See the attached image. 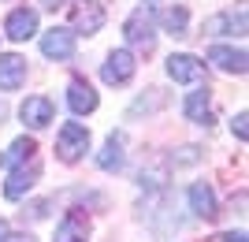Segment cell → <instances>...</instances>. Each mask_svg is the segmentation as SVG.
I'll use <instances>...</instances> for the list:
<instances>
[{"mask_svg": "<svg viewBox=\"0 0 249 242\" xmlns=\"http://www.w3.org/2000/svg\"><path fill=\"white\" fill-rule=\"evenodd\" d=\"M160 22H164V30L171 34V37H186L190 15H186V8H167L164 15H160Z\"/></svg>", "mask_w": 249, "mask_h": 242, "instance_id": "19", "label": "cell"}, {"mask_svg": "<svg viewBox=\"0 0 249 242\" xmlns=\"http://www.w3.org/2000/svg\"><path fill=\"white\" fill-rule=\"evenodd\" d=\"M246 34V11H234V15H212V19H205V34Z\"/></svg>", "mask_w": 249, "mask_h": 242, "instance_id": "17", "label": "cell"}, {"mask_svg": "<svg viewBox=\"0 0 249 242\" xmlns=\"http://www.w3.org/2000/svg\"><path fill=\"white\" fill-rule=\"evenodd\" d=\"M22 82H26V60L15 56V53L0 56V90L11 93V90H19Z\"/></svg>", "mask_w": 249, "mask_h": 242, "instance_id": "11", "label": "cell"}, {"mask_svg": "<svg viewBox=\"0 0 249 242\" xmlns=\"http://www.w3.org/2000/svg\"><path fill=\"white\" fill-rule=\"evenodd\" d=\"M4 242H37V239H34V235H26V231H22V235H11V231H8V239H4Z\"/></svg>", "mask_w": 249, "mask_h": 242, "instance_id": "23", "label": "cell"}, {"mask_svg": "<svg viewBox=\"0 0 249 242\" xmlns=\"http://www.w3.org/2000/svg\"><path fill=\"white\" fill-rule=\"evenodd\" d=\"M8 239V220H0V242Z\"/></svg>", "mask_w": 249, "mask_h": 242, "instance_id": "25", "label": "cell"}, {"mask_svg": "<svg viewBox=\"0 0 249 242\" xmlns=\"http://www.w3.org/2000/svg\"><path fill=\"white\" fill-rule=\"evenodd\" d=\"M56 153H60L63 164H74L78 157L89 153V130L82 123H63L60 134H56Z\"/></svg>", "mask_w": 249, "mask_h": 242, "instance_id": "1", "label": "cell"}, {"mask_svg": "<svg viewBox=\"0 0 249 242\" xmlns=\"http://www.w3.org/2000/svg\"><path fill=\"white\" fill-rule=\"evenodd\" d=\"M123 34H126V41H130V45H138V49H145V53H149V49L156 45V15H153V8L130 11Z\"/></svg>", "mask_w": 249, "mask_h": 242, "instance_id": "2", "label": "cell"}, {"mask_svg": "<svg viewBox=\"0 0 249 242\" xmlns=\"http://www.w3.org/2000/svg\"><path fill=\"white\" fill-rule=\"evenodd\" d=\"M167 74H171L175 82H201V78H205V63H201L197 56L175 53V56H167Z\"/></svg>", "mask_w": 249, "mask_h": 242, "instance_id": "7", "label": "cell"}, {"mask_svg": "<svg viewBox=\"0 0 249 242\" xmlns=\"http://www.w3.org/2000/svg\"><path fill=\"white\" fill-rule=\"evenodd\" d=\"M104 26L101 0H78L71 4V34H97Z\"/></svg>", "mask_w": 249, "mask_h": 242, "instance_id": "3", "label": "cell"}, {"mask_svg": "<svg viewBox=\"0 0 249 242\" xmlns=\"http://www.w3.org/2000/svg\"><path fill=\"white\" fill-rule=\"evenodd\" d=\"M190 209L197 212L201 220H216L219 216V205H216V194H212V186H208V183H194V186H190Z\"/></svg>", "mask_w": 249, "mask_h": 242, "instance_id": "12", "label": "cell"}, {"mask_svg": "<svg viewBox=\"0 0 249 242\" xmlns=\"http://www.w3.org/2000/svg\"><path fill=\"white\" fill-rule=\"evenodd\" d=\"M134 71H138L134 56L126 53V49H115V53H108V60H104L101 78H104L108 86H123V82H130V78H134Z\"/></svg>", "mask_w": 249, "mask_h": 242, "instance_id": "4", "label": "cell"}, {"mask_svg": "<svg viewBox=\"0 0 249 242\" xmlns=\"http://www.w3.org/2000/svg\"><path fill=\"white\" fill-rule=\"evenodd\" d=\"M249 116H246V112H238V116H234V123H231V130H234V134H238V142H246V138H249Z\"/></svg>", "mask_w": 249, "mask_h": 242, "instance_id": "20", "label": "cell"}, {"mask_svg": "<svg viewBox=\"0 0 249 242\" xmlns=\"http://www.w3.org/2000/svg\"><path fill=\"white\" fill-rule=\"evenodd\" d=\"M37 175H41V164L30 157V164L22 160V168H15L8 175V183H4V198H11V201H19V198H26V190L37 183Z\"/></svg>", "mask_w": 249, "mask_h": 242, "instance_id": "6", "label": "cell"}, {"mask_svg": "<svg viewBox=\"0 0 249 242\" xmlns=\"http://www.w3.org/2000/svg\"><path fill=\"white\" fill-rule=\"evenodd\" d=\"M194 160H197V149H194V146H186V149H178L175 164H194Z\"/></svg>", "mask_w": 249, "mask_h": 242, "instance_id": "21", "label": "cell"}, {"mask_svg": "<svg viewBox=\"0 0 249 242\" xmlns=\"http://www.w3.org/2000/svg\"><path fill=\"white\" fill-rule=\"evenodd\" d=\"M67 105H71L74 116H89V112H97V93H93V86L82 82V78H71V86H67Z\"/></svg>", "mask_w": 249, "mask_h": 242, "instance_id": "10", "label": "cell"}, {"mask_svg": "<svg viewBox=\"0 0 249 242\" xmlns=\"http://www.w3.org/2000/svg\"><path fill=\"white\" fill-rule=\"evenodd\" d=\"M19 116H22V123H26V127L41 130V127H49V123H52L56 108H52L49 97H26V101H22V108H19Z\"/></svg>", "mask_w": 249, "mask_h": 242, "instance_id": "8", "label": "cell"}, {"mask_svg": "<svg viewBox=\"0 0 249 242\" xmlns=\"http://www.w3.org/2000/svg\"><path fill=\"white\" fill-rule=\"evenodd\" d=\"M208 63H216L227 74H246V53L242 49H227V45H212L208 49Z\"/></svg>", "mask_w": 249, "mask_h": 242, "instance_id": "13", "label": "cell"}, {"mask_svg": "<svg viewBox=\"0 0 249 242\" xmlns=\"http://www.w3.org/2000/svg\"><path fill=\"white\" fill-rule=\"evenodd\" d=\"M4 34H8L11 41H30L34 34H37V15L30 8H15L4 22Z\"/></svg>", "mask_w": 249, "mask_h": 242, "instance_id": "9", "label": "cell"}, {"mask_svg": "<svg viewBox=\"0 0 249 242\" xmlns=\"http://www.w3.org/2000/svg\"><path fill=\"white\" fill-rule=\"evenodd\" d=\"M41 53L49 60H71L74 56V34L67 26H52L41 34Z\"/></svg>", "mask_w": 249, "mask_h": 242, "instance_id": "5", "label": "cell"}, {"mask_svg": "<svg viewBox=\"0 0 249 242\" xmlns=\"http://www.w3.org/2000/svg\"><path fill=\"white\" fill-rule=\"evenodd\" d=\"M34 153H37L34 138H15V142L0 153V168H15V164H22V160H30Z\"/></svg>", "mask_w": 249, "mask_h": 242, "instance_id": "18", "label": "cell"}, {"mask_svg": "<svg viewBox=\"0 0 249 242\" xmlns=\"http://www.w3.org/2000/svg\"><path fill=\"white\" fill-rule=\"evenodd\" d=\"M0 119H4V105H0Z\"/></svg>", "mask_w": 249, "mask_h": 242, "instance_id": "26", "label": "cell"}, {"mask_svg": "<svg viewBox=\"0 0 249 242\" xmlns=\"http://www.w3.org/2000/svg\"><path fill=\"white\" fill-rule=\"evenodd\" d=\"M41 8H49V11H56V8H63V0H41Z\"/></svg>", "mask_w": 249, "mask_h": 242, "instance_id": "24", "label": "cell"}, {"mask_svg": "<svg viewBox=\"0 0 249 242\" xmlns=\"http://www.w3.org/2000/svg\"><path fill=\"white\" fill-rule=\"evenodd\" d=\"M123 146H126L123 134H108L104 149L97 153V164H101L104 171H119V168H123V160H126V157H123Z\"/></svg>", "mask_w": 249, "mask_h": 242, "instance_id": "15", "label": "cell"}, {"mask_svg": "<svg viewBox=\"0 0 249 242\" xmlns=\"http://www.w3.org/2000/svg\"><path fill=\"white\" fill-rule=\"evenodd\" d=\"M212 242H246V231H223V235H216Z\"/></svg>", "mask_w": 249, "mask_h": 242, "instance_id": "22", "label": "cell"}, {"mask_svg": "<svg viewBox=\"0 0 249 242\" xmlns=\"http://www.w3.org/2000/svg\"><path fill=\"white\" fill-rule=\"evenodd\" d=\"M89 239V227H86V220L78 216V212H67L60 220V227H56V242H86Z\"/></svg>", "mask_w": 249, "mask_h": 242, "instance_id": "16", "label": "cell"}, {"mask_svg": "<svg viewBox=\"0 0 249 242\" xmlns=\"http://www.w3.org/2000/svg\"><path fill=\"white\" fill-rule=\"evenodd\" d=\"M182 112H186V119H190V123L208 127V123H212V93H208V90H194V93L186 97Z\"/></svg>", "mask_w": 249, "mask_h": 242, "instance_id": "14", "label": "cell"}]
</instances>
